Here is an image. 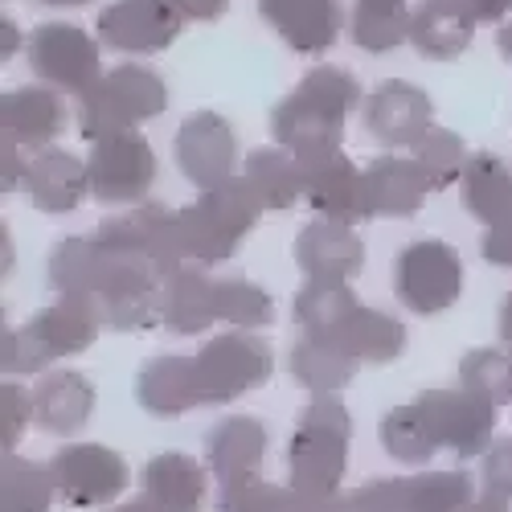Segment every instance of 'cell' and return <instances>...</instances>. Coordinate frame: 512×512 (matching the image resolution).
Returning a JSON list of instances; mask_svg holds the SVG:
<instances>
[{"instance_id": "obj_1", "label": "cell", "mask_w": 512, "mask_h": 512, "mask_svg": "<svg viewBox=\"0 0 512 512\" xmlns=\"http://www.w3.org/2000/svg\"><path fill=\"white\" fill-rule=\"evenodd\" d=\"M189 263L181 213L140 201L132 213L103 218L87 238H62L50 250V283L58 295L91 304L103 328L148 332L164 324V283Z\"/></svg>"}, {"instance_id": "obj_2", "label": "cell", "mask_w": 512, "mask_h": 512, "mask_svg": "<svg viewBox=\"0 0 512 512\" xmlns=\"http://www.w3.org/2000/svg\"><path fill=\"white\" fill-rule=\"evenodd\" d=\"M349 439H353L349 406L336 394L312 398L295 418V435L287 443V488L300 492L320 512H336L340 480H345L349 467Z\"/></svg>"}, {"instance_id": "obj_3", "label": "cell", "mask_w": 512, "mask_h": 512, "mask_svg": "<svg viewBox=\"0 0 512 512\" xmlns=\"http://www.w3.org/2000/svg\"><path fill=\"white\" fill-rule=\"evenodd\" d=\"M357 103H361V82L349 70L316 66L271 111V132L279 148H287L295 160L332 152L345 140V119L353 115Z\"/></svg>"}, {"instance_id": "obj_4", "label": "cell", "mask_w": 512, "mask_h": 512, "mask_svg": "<svg viewBox=\"0 0 512 512\" xmlns=\"http://www.w3.org/2000/svg\"><path fill=\"white\" fill-rule=\"evenodd\" d=\"M181 213V234L197 267H218L234 259L242 238L263 218V201L246 185V177H230L218 189H205L193 205L177 209Z\"/></svg>"}, {"instance_id": "obj_5", "label": "cell", "mask_w": 512, "mask_h": 512, "mask_svg": "<svg viewBox=\"0 0 512 512\" xmlns=\"http://www.w3.org/2000/svg\"><path fill=\"white\" fill-rule=\"evenodd\" d=\"M99 328H103V320L95 316L91 304L62 295L58 304L33 312L29 324H21L13 332L5 328V340H0V365H5V373H41L58 357L91 349Z\"/></svg>"}, {"instance_id": "obj_6", "label": "cell", "mask_w": 512, "mask_h": 512, "mask_svg": "<svg viewBox=\"0 0 512 512\" xmlns=\"http://www.w3.org/2000/svg\"><path fill=\"white\" fill-rule=\"evenodd\" d=\"M168 107V87L164 78L148 66H115L111 74H103L95 87L82 95L78 103V132L82 140H107L119 132H136V123L156 119Z\"/></svg>"}, {"instance_id": "obj_7", "label": "cell", "mask_w": 512, "mask_h": 512, "mask_svg": "<svg viewBox=\"0 0 512 512\" xmlns=\"http://www.w3.org/2000/svg\"><path fill=\"white\" fill-rule=\"evenodd\" d=\"M271 345L263 336L246 328L222 332L205 340V349L193 353V381H197V402L201 406H226L250 390H259L271 377Z\"/></svg>"}, {"instance_id": "obj_8", "label": "cell", "mask_w": 512, "mask_h": 512, "mask_svg": "<svg viewBox=\"0 0 512 512\" xmlns=\"http://www.w3.org/2000/svg\"><path fill=\"white\" fill-rule=\"evenodd\" d=\"M463 291V263L455 246L439 238H422L398 250L394 259V295L414 316L447 312Z\"/></svg>"}, {"instance_id": "obj_9", "label": "cell", "mask_w": 512, "mask_h": 512, "mask_svg": "<svg viewBox=\"0 0 512 512\" xmlns=\"http://www.w3.org/2000/svg\"><path fill=\"white\" fill-rule=\"evenodd\" d=\"M426 431H431L439 451H451L455 459H472L484 455L492 447V431H496V406L484 402L472 390H426L422 398H414Z\"/></svg>"}, {"instance_id": "obj_10", "label": "cell", "mask_w": 512, "mask_h": 512, "mask_svg": "<svg viewBox=\"0 0 512 512\" xmlns=\"http://www.w3.org/2000/svg\"><path fill=\"white\" fill-rule=\"evenodd\" d=\"M87 173H91V197L99 205H132L144 201L148 189L156 185V152L148 136L119 132L91 144Z\"/></svg>"}, {"instance_id": "obj_11", "label": "cell", "mask_w": 512, "mask_h": 512, "mask_svg": "<svg viewBox=\"0 0 512 512\" xmlns=\"http://www.w3.org/2000/svg\"><path fill=\"white\" fill-rule=\"evenodd\" d=\"M29 66L46 87H58V91L78 95V99L103 78L99 74V41L87 37L78 25H66V21H50V25L33 29Z\"/></svg>"}, {"instance_id": "obj_12", "label": "cell", "mask_w": 512, "mask_h": 512, "mask_svg": "<svg viewBox=\"0 0 512 512\" xmlns=\"http://www.w3.org/2000/svg\"><path fill=\"white\" fill-rule=\"evenodd\" d=\"M185 13L173 0H115L95 21L99 41L119 54H160L181 37Z\"/></svg>"}, {"instance_id": "obj_13", "label": "cell", "mask_w": 512, "mask_h": 512, "mask_svg": "<svg viewBox=\"0 0 512 512\" xmlns=\"http://www.w3.org/2000/svg\"><path fill=\"white\" fill-rule=\"evenodd\" d=\"M177 168L205 193V189H218L234 177V164H238V136L226 115L218 111H193L181 127H177Z\"/></svg>"}, {"instance_id": "obj_14", "label": "cell", "mask_w": 512, "mask_h": 512, "mask_svg": "<svg viewBox=\"0 0 512 512\" xmlns=\"http://www.w3.org/2000/svg\"><path fill=\"white\" fill-rule=\"evenodd\" d=\"M50 472H54V484H58V496L70 504V508H99V504H111L115 496H123L127 488V463L111 451V447H99V443H74V447H62L54 459H50Z\"/></svg>"}, {"instance_id": "obj_15", "label": "cell", "mask_w": 512, "mask_h": 512, "mask_svg": "<svg viewBox=\"0 0 512 512\" xmlns=\"http://www.w3.org/2000/svg\"><path fill=\"white\" fill-rule=\"evenodd\" d=\"M365 127L381 148H414L435 127V103L414 82L386 78L369 91Z\"/></svg>"}, {"instance_id": "obj_16", "label": "cell", "mask_w": 512, "mask_h": 512, "mask_svg": "<svg viewBox=\"0 0 512 512\" xmlns=\"http://www.w3.org/2000/svg\"><path fill=\"white\" fill-rule=\"evenodd\" d=\"M300 168H304V197L320 218L349 222V226L369 222V213H365V173L340 148L304 156Z\"/></svg>"}, {"instance_id": "obj_17", "label": "cell", "mask_w": 512, "mask_h": 512, "mask_svg": "<svg viewBox=\"0 0 512 512\" xmlns=\"http://www.w3.org/2000/svg\"><path fill=\"white\" fill-rule=\"evenodd\" d=\"M295 267L312 283H349L365 267V242L349 222L316 218L295 234Z\"/></svg>"}, {"instance_id": "obj_18", "label": "cell", "mask_w": 512, "mask_h": 512, "mask_svg": "<svg viewBox=\"0 0 512 512\" xmlns=\"http://www.w3.org/2000/svg\"><path fill=\"white\" fill-rule=\"evenodd\" d=\"M267 447H271L267 426L254 414H234V418H222L205 435V463H209L213 480H218V488H226V484L259 476Z\"/></svg>"}, {"instance_id": "obj_19", "label": "cell", "mask_w": 512, "mask_h": 512, "mask_svg": "<svg viewBox=\"0 0 512 512\" xmlns=\"http://www.w3.org/2000/svg\"><path fill=\"white\" fill-rule=\"evenodd\" d=\"M259 17L295 54H324L340 37V0H259Z\"/></svg>"}, {"instance_id": "obj_20", "label": "cell", "mask_w": 512, "mask_h": 512, "mask_svg": "<svg viewBox=\"0 0 512 512\" xmlns=\"http://www.w3.org/2000/svg\"><path fill=\"white\" fill-rule=\"evenodd\" d=\"M62 132H66V103L50 87H13L0 95V140L41 152Z\"/></svg>"}, {"instance_id": "obj_21", "label": "cell", "mask_w": 512, "mask_h": 512, "mask_svg": "<svg viewBox=\"0 0 512 512\" xmlns=\"http://www.w3.org/2000/svg\"><path fill=\"white\" fill-rule=\"evenodd\" d=\"M25 193L33 209L41 213H70L82 205V197L91 193V173L87 160H78L74 152L62 148H41L25 164Z\"/></svg>"}, {"instance_id": "obj_22", "label": "cell", "mask_w": 512, "mask_h": 512, "mask_svg": "<svg viewBox=\"0 0 512 512\" xmlns=\"http://www.w3.org/2000/svg\"><path fill=\"white\" fill-rule=\"evenodd\" d=\"M431 181H426L422 164L410 156H377L365 168V213L369 218H410L422 209Z\"/></svg>"}, {"instance_id": "obj_23", "label": "cell", "mask_w": 512, "mask_h": 512, "mask_svg": "<svg viewBox=\"0 0 512 512\" xmlns=\"http://www.w3.org/2000/svg\"><path fill=\"white\" fill-rule=\"evenodd\" d=\"M320 340H332V345L349 349L361 365H390L402 357L406 349V328L402 320H394L390 312H377V308H365V304H353L345 316H340L332 328L316 332Z\"/></svg>"}, {"instance_id": "obj_24", "label": "cell", "mask_w": 512, "mask_h": 512, "mask_svg": "<svg viewBox=\"0 0 512 512\" xmlns=\"http://www.w3.org/2000/svg\"><path fill=\"white\" fill-rule=\"evenodd\" d=\"M476 37V17L467 9V0H422L410 13V46L422 58L451 62L467 54Z\"/></svg>"}, {"instance_id": "obj_25", "label": "cell", "mask_w": 512, "mask_h": 512, "mask_svg": "<svg viewBox=\"0 0 512 512\" xmlns=\"http://www.w3.org/2000/svg\"><path fill=\"white\" fill-rule=\"evenodd\" d=\"M95 386L78 369H54L33 390V422L46 435H74L91 422Z\"/></svg>"}, {"instance_id": "obj_26", "label": "cell", "mask_w": 512, "mask_h": 512, "mask_svg": "<svg viewBox=\"0 0 512 512\" xmlns=\"http://www.w3.org/2000/svg\"><path fill=\"white\" fill-rule=\"evenodd\" d=\"M136 402L140 410L156 418H177L185 410H197V381H193V357L160 353L136 373Z\"/></svg>"}, {"instance_id": "obj_27", "label": "cell", "mask_w": 512, "mask_h": 512, "mask_svg": "<svg viewBox=\"0 0 512 512\" xmlns=\"http://www.w3.org/2000/svg\"><path fill=\"white\" fill-rule=\"evenodd\" d=\"M144 500L152 512H201L205 467L181 451H164L144 467Z\"/></svg>"}, {"instance_id": "obj_28", "label": "cell", "mask_w": 512, "mask_h": 512, "mask_svg": "<svg viewBox=\"0 0 512 512\" xmlns=\"http://www.w3.org/2000/svg\"><path fill=\"white\" fill-rule=\"evenodd\" d=\"M213 283L218 279H209L205 267L189 263L181 267L173 279L164 283V304H160V316L173 336H197L205 332L209 324H218V300H213Z\"/></svg>"}, {"instance_id": "obj_29", "label": "cell", "mask_w": 512, "mask_h": 512, "mask_svg": "<svg viewBox=\"0 0 512 512\" xmlns=\"http://www.w3.org/2000/svg\"><path fill=\"white\" fill-rule=\"evenodd\" d=\"M459 201L484 226L504 222L512 213V168L496 152L467 156V168L459 177Z\"/></svg>"}, {"instance_id": "obj_30", "label": "cell", "mask_w": 512, "mask_h": 512, "mask_svg": "<svg viewBox=\"0 0 512 512\" xmlns=\"http://www.w3.org/2000/svg\"><path fill=\"white\" fill-rule=\"evenodd\" d=\"M287 365H291V377L300 381L304 390H312L316 398L320 394H336L340 386H349L353 373L361 369V361L349 349H340V345H332V340H320V336L295 340Z\"/></svg>"}, {"instance_id": "obj_31", "label": "cell", "mask_w": 512, "mask_h": 512, "mask_svg": "<svg viewBox=\"0 0 512 512\" xmlns=\"http://www.w3.org/2000/svg\"><path fill=\"white\" fill-rule=\"evenodd\" d=\"M242 177L259 193L263 209H291L304 197V168L287 148H254L246 156Z\"/></svg>"}, {"instance_id": "obj_32", "label": "cell", "mask_w": 512, "mask_h": 512, "mask_svg": "<svg viewBox=\"0 0 512 512\" xmlns=\"http://www.w3.org/2000/svg\"><path fill=\"white\" fill-rule=\"evenodd\" d=\"M357 50L365 54H390L402 41H410V9L406 0H357L353 25H349Z\"/></svg>"}, {"instance_id": "obj_33", "label": "cell", "mask_w": 512, "mask_h": 512, "mask_svg": "<svg viewBox=\"0 0 512 512\" xmlns=\"http://www.w3.org/2000/svg\"><path fill=\"white\" fill-rule=\"evenodd\" d=\"M54 492L58 484L50 467L5 455V463H0V512H50Z\"/></svg>"}, {"instance_id": "obj_34", "label": "cell", "mask_w": 512, "mask_h": 512, "mask_svg": "<svg viewBox=\"0 0 512 512\" xmlns=\"http://www.w3.org/2000/svg\"><path fill=\"white\" fill-rule=\"evenodd\" d=\"M218 512H320L300 492L267 484L263 476H250L238 484L218 488Z\"/></svg>"}, {"instance_id": "obj_35", "label": "cell", "mask_w": 512, "mask_h": 512, "mask_svg": "<svg viewBox=\"0 0 512 512\" xmlns=\"http://www.w3.org/2000/svg\"><path fill=\"white\" fill-rule=\"evenodd\" d=\"M459 381L463 390L480 394L496 410L512 402V353L504 349H472L459 361Z\"/></svg>"}, {"instance_id": "obj_36", "label": "cell", "mask_w": 512, "mask_h": 512, "mask_svg": "<svg viewBox=\"0 0 512 512\" xmlns=\"http://www.w3.org/2000/svg\"><path fill=\"white\" fill-rule=\"evenodd\" d=\"M213 300H218V320L238 328H263L275 320V300L250 279H218L213 283Z\"/></svg>"}, {"instance_id": "obj_37", "label": "cell", "mask_w": 512, "mask_h": 512, "mask_svg": "<svg viewBox=\"0 0 512 512\" xmlns=\"http://www.w3.org/2000/svg\"><path fill=\"white\" fill-rule=\"evenodd\" d=\"M381 447H386L398 463H414V467L439 451L414 402L410 406H394L386 418H381Z\"/></svg>"}, {"instance_id": "obj_38", "label": "cell", "mask_w": 512, "mask_h": 512, "mask_svg": "<svg viewBox=\"0 0 512 512\" xmlns=\"http://www.w3.org/2000/svg\"><path fill=\"white\" fill-rule=\"evenodd\" d=\"M414 160L422 164V173L426 181H431V189H451L459 177H463V168H467V148L455 132H447V127H431L418 144H414Z\"/></svg>"}, {"instance_id": "obj_39", "label": "cell", "mask_w": 512, "mask_h": 512, "mask_svg": "<svg viewBox=\"0 0 512 512\" xmlns=\"http://www.w3.org/2000/svg\"><path fill=\"white\" fill-rule=\"evenodd\" d=\"M472 476L467 472H422L410 476V508L406 512H463L472 504Z\"/></svg>"}, {"instance_id": "obj_40", "label": "cell", "mask_w": 512, "mask_h": 512, "mask_svg": "<svg viewBox=\"0 0 512 512\" xmlns=\"http://www.w3.org/2000/svg\"><path fill=\"white\" fill-rule=\"evenodd\" d=\"M410 508V480H369L357 492L340 496L336 512H406Z\"/></svg>"}, {"instance_id": "obj_41", "label": "cell", "mask_w": 512, "mask_h": 512, "mask_svg": "<svg viewBox=\"0 0 512 512\" xmlns=\"http://www.w3.org/2000/svg\"><path fill=\"white\" fill-rule=\"evenodd\" d=\"M29 422H33V394L5 381L0 386V451L13 455Z\"/></svg>"}, {"instance_id": "obj_42", "label": "cell", "mask_w": 512, "mask_h": 512, "mask_svg": "<svg viewBox=\"0 0 512 512\" xmlns=\"http://www.w3.org/2000/svg\"><path fill=\"white\" fill-rule=\"evenodd\" d=\"M484 496L512 504V435L492 439V447L484 451Z\"/></svg>"}, {"instance_id": "obj_43", "label": "cell", "mask_w": 512, "mask_h": 512, "mask_svg": "<svg viewBox=\"0 0 512 512\" xmlns=\"http://www.w3.org/2000/svg\"><path fill=\"white\" fill-rule=\"evenodd\" d=\"M484 259L492 267H508L512 271V213L504 222L488 226V234H484Z\"/></svg>"}, {"instance_id": "obj_44", "label": "cell", "mask_w": 512, "mask_h": 512, "mask_svg": "<svg viewBox=\"0 0 512 512\" xmlns=\"http://www.w3.org/2000/svg\"><path fill=\"white\" fill-rule=\"evenodd\" d=\"M173 5L185 13V21H218L230 9V0H173Z\"/></svg>"}, {"instance_id": "obj_45", "label": "cell", "mask_w": 512, "mask_h": 512, "mask_svg": "<svg viewBox=\"0 0 512 512\" xmlns=\"http://www.w3.org/2000/svg\"><path fill=\"white\" fill-rule=\"evenodd\" d=\"M476 21H504L512 13V0H467Z\"/></svg>"}, {"instance_id": "obj_46", "label": "cell", "mask_w": 512, "mask_h": 512, "mask_svg": "<svg viewBox=\"0 0 512 512\" xmlns=\"http://www.w3.org/2000/svg\"><path fill=\"white\" fill-rule=\"evenodd\" d=\"M17 46H21V33H17V25H13L9 17H5V21H0V54L9 58V54H13Z\"/></svg>"}, {"instance_id": "obj_47", "label": "cell", "mask_w": 512, "mask_h": 512, "mask_svg": "<svg viewBox=\"0 0 512 512\" xmlns=\"http://www.w3.org/2000/svg\"><path fill=\"white\" fill-rule=\"evenodd\" d=\"M463 512H508V500H496V496H480V500H472Z\"/></svg>"}, {"instance_id": "obj_48", "label": "cell", "mask_w": 512, "mask_h": 512, "mask_svg": "<svg viewBox=\"0 0 512 512\" xmlns=\"http://www.w3.org/2000/svg\"><path fill=\"white\" fill-rule=\"evenodd\" d=\"M500 340H504V345L512 349V295H508V300L500 304Z\"/></svg>"}, {"instance_id": "obj_49", "label": "cell", "mask_w": 512, "mask_h": 512, "mask_svg": "<svg viewBox=\"0 0 512 512\" xmlns=\"http://www.w3.org/2000/svg\"><path fill=\"white\" fill-rule=\"evenodd\" d=\"M496 50H500V58H504V62H512V21L496 29Z\"/></svg>"}, {"instance_id": "obj_50", "label": "cell", "mask_w": 512, "mask_h": 512, "mask_svg": "<svg viewBox=\"0 0 512 512\" xmlns=\"http://www.w3.org/2000/svg\"><path fill=\"white\" fill-rule=\"evenodd\" d=\"M115 512H152V504H148V500L140 496V500H127V504H119Z\"/></svg>"}, {"instance_id": "obj_51", "label": "cell", "mask_w": 512, "mask_h": 512, "mask_svg": "<svg viewBox=\"0 0 512 512\" xmlns=\"http://www.w3.org/2000/svg\"><path fill=\"white\" fill-rule=\"evenodd\" d=\"M41 5H91V0H41Z\"/></svg>"}]
</instances>
